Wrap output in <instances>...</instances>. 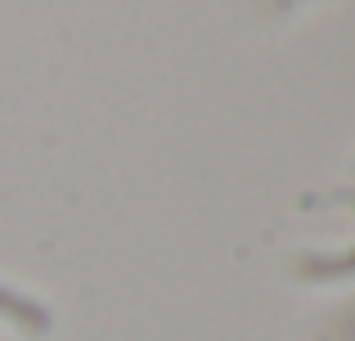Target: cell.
I'll return each mask as SVG.
<instances>
[{"label": "cell", "instance_id": "cell-1", "mask_svg": "<svg viewBox=\"0 0 355 341\" xmlns=\"http://www.w3.org/2000/svg\"><path fill=\"white\" fill-rule=\"evenodd\" d=\"M0 315H5L14 328L32 333V337L50 333V310L36 306V301H27V297H18V292H9V288H0Z\"/></svg>", "mask_w": 355, "mask_h": 341}, {"label": "cell", "instance_id": "cell-2", "mask_svg": "<svg viewBox=\"0 0 355 341\" xmlns=\"http://www.w3.org/2000/svg\"><path fill=\"white\" fill-rule=\"evenodd\" d=\"M347 274H355V247L338 252L333 261H324V256H302L297 261V279H347Z\"/></svg>", "mask_w": 355, "mask_h": 341}, {"label": "cell", "instance_id": "cell-3", "mask_svg": "<svg viewBox=\"0 0 355 341\" xmlns=\"http://www.w3.org/2000/svg\"><path fill=\"white\" fill-rule=\"evenodd\" d=\"M302 211H324V207H351L355 211V189H333V193H302L297 198Z\"/></svg>", "mask_w": 355, "mask_h": 341}]
</instances>
